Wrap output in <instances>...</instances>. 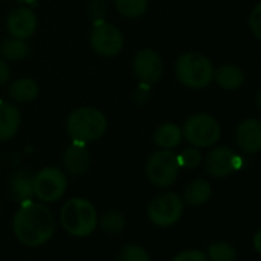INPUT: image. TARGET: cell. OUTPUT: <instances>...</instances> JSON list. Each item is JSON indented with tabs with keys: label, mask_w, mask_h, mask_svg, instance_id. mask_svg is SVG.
<instances>
[{
	"label": "cell",
	"mask_w": 261,
	"mask_h": 261,
	"mask_svg": "<svg viewBox=\"0 0 261 261\" xmlns=\"http://www.w3.org/2000/svg\"><path fill=\"white\" fill-rule=\"evenodd\" d=\"M183 137L195 148L214 146L220 139V124L209 114L198 112L191 115L183 124Z\"/></svg>",
	"instance_id": "obj_5"
},
{
	"label": "cell",
	"mask_w": 261,
	"mask_h": 261,
	"mask_svg": "<svg viewBox=\"0 0 261 261\" xmlns=\"http://www.w3.org/2000/svg\"><path fill=\"white\" fill-rule=\"evenodd\" d=\"M22 114L13 103L0 101V142L11 140L20 127Z\"/></svg>",
	"instance_id": "obj_15"
},
{
	"label": "cell",
	"mask_w": 261,
	"mask_h": 261,
	"mask_svg": "<svg viewBox=\"0 0 261 261\" xmlns=\"http://www.w3.org/2000/svg\"><path fill=\"white\" fill-rule=\"evenodd\" d=\"M185 209L183 198L175 192H162L152 198L148 207L149 220L160 227H169L175 224Z\"/></svg>",
	"instance_id": "obj_7"
},
{
	"label": "cell",
	"mask_w": 261,
	"mask_h": 261,
	"mask_svg": "<svg viewBox=\"0 0 261 261\" xmlns=\"http://www.w3.org/2000/svg\"><path fill=\"white\" fill-rule=\"evenodd\" d=\"M180 174V163L172 149H160L154 152L146 163V175L157 188H168L174 185Z\"/></svg>",
	"instance_id": "obj_6"
},
{
	"label": "cell",
	"mask_w": 261,
	"mask_h": 261,
	"mask_svg": "<svg viewBox=\"0 0 261 261\" xmlns=\"http://www.w3.org/2000/svg\"><path fill=\"white\" fill-rule=\"evenodd\" d=\"M149 7V0H115L117 11L129 19L142 17Z\"/></svg>",
	"instance_id": "obj_21"
},
{
	"label": "cell",
	"mask_w": 261,
	"mask_h": 261,
	"mask_svg": "<svg viewBox=\"0 0 261 261\" xmlns=\"http://www.w3.org/2000/svg\"><path fill=\"white\" fill-rule=\"evenodd\" d=\"M13 229L22 244L37 247L49 241L56 230V220L48 206L27 201L14 215Z\"/></svg>",
	"instance_id": "obj_1"
},
{
	"label": "cell",
	"mask_w": 261,
	"mask_h": 261,
	"mask_svg": "<svg viewBox=\"0 0 261 261\" xmlns=\"http://www.w3.org/2000/svg\"><path fill=\"white\" fill-rule=\"evenodd\" d=\"M178 157V163L180 168H188V169H194L201 163V152L198 151V148H188L185 149Z\"/></svg>",
	"instance_id": "obj_26"
},
{
	"label": "cell",
	"mask_w": 261,
	"mask_h": 261,
	"mask_svg": "<svg viewBox=\"0 0 261 261\" xmlns=\"http://www.w3.org/2000/svg\"><path fill=\"white\" fill-rule=\"evenodd\" d=\"M183 139L181 129L175 123H163L154 133V142L160 149H174Z\"/></svg>",
	"instance_id": "obj_19"
},
{
	"label": "cell",
	"mask_w": 261,
	"mask_h": 261,
	"mask_svg": "<svg viewBox=\"0 0 261 261\" xmlns=\"http://www.w3.org/2000/svg\"><path fill=\"white\" fill-rule=\"evenodd\" d=\"M172 261H209V259L206 253H203L201 250H185L178 253Z\"/></svg>",
	"instance_id": "obj_29"
},
{
	"label": "cell",
	"mask_w": 261,
	"mask_h": 261,
	"mask_svg": "<svg viewBox=\"0 0 261 261\" xmlns=\"http://www.w3.org/2000/svg\"><path fill=\"white\" fill-rule=\"evenodd\" d=\"M255 105L261 109V88L256 91V94H255Z\"/></svg>",
	"instance_id": "obj_32"
},
{
	"label": "cell",
	"mask_w": 261,
	"mask_h": 261,
	"mask_svg": "<svg viewBox=\"0 0 261 261\" xmlns=\"http://www.w3.org/2000/svg\"><path fill=\"white\" fill-rule=\"evenodd\" d=\"M108 120L105 114L92 106L74 109L66 120V130L72 142L89 143L101 139L106 133Z\"/></svg>",
	"instance_id": "obj_2"
},
{
	"label": "cell",
	"mask_w": 261,
	"mask_h": 261,
	"mask_svg": "<svg viewBox=\"0 0 261 261\" xmlns=\"http://www.w3.org/2000/svg\"><path fill=\"white\" fill-rule=\"evenodd\" d=\"M175 75L186 88L203 89L214 79V66L204 54L188 51L177 59Z\"/></svg>",
	"instance_id": "obj_4"
},
{
	"label": "cell",
	"mask_w": 261,
	"mask_h": 261,
	"mask_svg": "<svg viewBox=\"0 0 261 261\" xmlns=\"http://www.w3.org/2000/svg\"><path fill=\"white\" fill-rule=\"evenodd\" d=\"M10 75H11V72H10L8 65L4 60H0V86H4L5 83H8Z\"/></svg>",
	"instance_id": "obj_30"
},
{
	"label": "cell",
	"mask_w": 261,
	"mask_h": 261,
	"mask_svg": "<svg viewBox=\"0 0 261 261\" xmlns=\"http://www.w3.org/2000/svg\"><path fill=\"white\" fill-rule=\"evenodd\" d=\"M10 192L13 200L19 203H27L34 195V175L27 171H17L10 181Z\"/></svg>",
	"instance_id": "obj_16"
},
{
	"label": "cell",
	"mask_w": 261,
	"mask_h": 261,
	"mask_svg": "<svg viewBox=\"0 0 261 261\" xmlns=\"http://www.w3.org/2000/svg\"><path fill=\"white\" fill-rule=\"evenodd\" d=\"M105 14H106V4L103 0H91L88 4V16L94 23L103 22Z\"/></svg>",
	"instance_id": "obj_27"
},
{
	"label": "cell",
	"mask_w": 261,
	"mask_h": 261,
	"mask_svg": "<svg viewBox=\"0 0 261 261\" xmlns=\"http://www.w3.org/2000/svg\"><path fill=\"white\" fill-rule=\"evenodd\" d=\"M249 27H250V31L253 33V36L258 40H261V2L250 11Z\"/></svg>",
	"instance_id": "obj_28"
},
{
	"label": "cell",
	"mask_w": 261,
	"mask_h": 261,
	"mask_svg": "<svg viewBox=\"0 0 261 261\" xmlns=\"http://www.w3.org/2000/svg\"><path fill=\"white\" fill-rule=\"evenodd\" d=\"M63 229L74 237H88L98 226V214L94 204L86 198H71L60 211Z\"/></svg>",
	"instance_id": "obj_3"
},
{
	"label": "cell",
	"mask_w": 261,
	"mask_h": 261,
	"mask_svg": "<svg viewBox=\"0 0 261 261\" xmlns=\"http://www.w3.org/2000/svg\"><path fill=\"white\" fill-rule=\"evenodd\" d=\"M214 79L220 88H223L226 91H233L243 85L244 74H243L241 68H238L237 65L227 63V65L220 66L217 71H214Z\"/></svg>",
	"instance_id": "obj_17"
},
{
	"label": "cell",
	"mask_w": 261,
	"mask_h": 261,
	"mask_svg": "<svg viewBox=\"0 0 261 261\" xmlns=\"http://www.w3.org/2000/svg\"><path fill=\"white\" fill-rule=\"evenodd\" d=\"M235 142L241 152L253 155L261 151V121L258 118L243 120L235 130Z\"/></svg>",
	"instance_id": "obj_12"
},
{
	"label": "cell",
	"mask_w": 261,
	"mask_h": 261,
	"mask_svg": "<svg viewBox=\"0 0 261 261\" xmlns=\"http://www.w3.org/2000/svg\"><path fill=\"white\" fill-rule=\"evenodd\" d=\"M98 223L106 233H120L126 226V218L120 211H108L101 215Z\"/></svg>",
	"instance_id": "obj_23"
},
{
	"label": "cell",
	"mask_w": 261,
	"mask_h": 261,
	"mask_svg": "<svg viewBox=\"0 0 261 261\" xmlns=\"http://www.w3.org/2000/svg\"><path fill=\"white\" fill-rule=\"evenodd\" d=\"M63 165L71 175H83L91 165V155L86 143L72 142L63 154Z\"/></svg>",
	"instance_id": "obj_14"
},
{
	"label": "cell",
	"mask_w": 261,
	"mask_h": 261,
	"mask_svg": "<svg viewBox=\"0 0 261 261\" xmlns=\"http://www.w3.org/2000/svg\"><path fill=\"white\" fill-rule=\"evenodd\" d=\"M212 194V188L206 180H194L191 181L183 192V201L189 206H201L204 204Z\"/></svg>",
	"instance_id": "obj_20"
},
{
	"label": "cell",
	"mask_w": 261,
	"mask_h": 261,
	"mask_svg": "<svg viewBox=\"0 0 261 261\" xmlns=\"http://www.w3.org/2000/svg\"><path fill=\"white\" fill-rule=\"evenodd\" d=\"M8 95L11 100L17 103H28L33 101L39 95V85L31 77L17 79L8 89Z\"/></svg>",
	"instance_id": "obj_18"
},
{
	"label": "cell",
	"mask_w": 261,
	"mask_h": 261,
	"mask_svg": "<svg viewBox=\"0 0 261 261\" xmlns=\"http://www.w3.org/2000/svg\"><path fill=\"white\" fill-rule=\"evenodd\" d=\"M0 53H2L4 57H7L8 60H22V59H25L28 56L30 46H28L27 40L11 37V39L4 42L2 51H0Z\"/></svg>",
	"instance_id": "obj_22"
},
{
	"label": "cell",
	"mask_w": 261,
	"mask_h": 261,
	"mask_svg": "<svg viewBox=\"0 0 261 261\" xmlns=\"http://www.w3.org/2000/svg\"><path fill=\"white\" fill-rule=\"evenodd\" d=\"M133 72L140 83L154 85L163 75V60L152 49H142L133 59Z\"/></svg>",
	"instance_id": "obj_11"
},
{
	"label": "cell",
	"mask_w": 261,
	"mask_h": 261,
	"mask_svg": "<svg viewBox=\"0 0 261 261\" xmlns=\"http://www.w3.org/2000/svg\"><path fill=\"white\" fill-rule=\"evenodd\" d=\"M253 247H255V250L261 255V229L255 233V237H253Z\"/></svg>",
	"instance_id": "obj_31"
},
{
	"label": "cell",
	"mask_w": 261,
	"mask_h": 261,
	"mask_svg": "<svg viewBox=\"0 0 261 261\" xmlns=\"http://www.w3.org/2000/svg\"><path fill=\"white\" fill-rule=\"evenodd\" d=\"M241 159L227 146H217L204 159V169L211 177L224 178L241 168Z\"/></svg>",
	"instance_id": "obj_10"
},
{
	"label": "cell",
	"mask_w": 261,
	"mask_h": 261,
	"mask_svg": "<svg viewBox=\"0 0 261 261\" xmlns=\"http://www.w3.org/2000/svg\"><path fill=\"white\" fill-rule=\"evenodd\" d=\"M68 180L62 169L46 166L34 175V195L42 203H54L66 192Z\"/></svg>",
	"instance_id": "obj_8"
},
{
	"label": "cell",
	"mask_w": 261,
	"mask_h": 261,
	"mask_svg": "<svg viewBox=\"0 0 261 261\" xmlns=\"http://www.w3.org/2000/svg\"><path fill=\"white\" fill-rule=\"evenodd\" d=\"M206 256L211 261H233L237 258V250L226 241H217L207 247Z\"/></svg>",
	"instance_id": "obj_24"
},
{
	"label": "cell",
	"mask_w": 261,
	"mask_h": 261,
	"mask_svg": "<svg viewBox=\"0 0 261 261\" xmlns=\"http://www.w3.org/2000/svg\"><path fill=\"white\" fill-rule=\"evenodd\" d=\"M39 25L37 14L30 8V7H20L14 11L7 19V30L11 37L27 40L31 37Z\"/></svg>",
	"instance_id": "obj_13"
},
{
	"label": "cell",
	"mask_w": 261,
	"mask_h": 261,
	"mask_svg": "<svg viewBox=\"0 0 261 261\" xmlns=\"http://www.w3.org/2000/svg\"><path fill=\"white\" fill-rule=\"evenodd\" d=\"M89 42L92 49L101 57H114L120 54L124 46L123 33L112 23L97 22L89 36Z\"/></svg>",
	"instance_id": "obj_9"
},
{
	"label": "cell",
	"mask_w": 261,
	"mask_h": 261,
	"mask_svg": "<svg viewBox=\"0 0 261 261\" xmlns=\"http://www.w3.org/2000/svg\"><path fill=\"white\" fill-rule=\"evenodd\" d=\"M16 2H19V4H25L27 7H28V5H36V0H16Z\"/></svg>",
	"instance_id": "obj_33"
},
{
	"label": "cell",
	"mask_w": 261,
	"mask_h": 261,
	"mask_svg": "<svg viewBox=\"0 0 261 261\" xmlns=\"http://www.w3.org/2000/svg\"><path fill=\"white\" fill-rule=\"evenodd\" d=\"M117 261H151V258L143 247L136 244H127L120 250Z\"/></svg>",
	"instance_id": "obj_25"
}]
</instances>
